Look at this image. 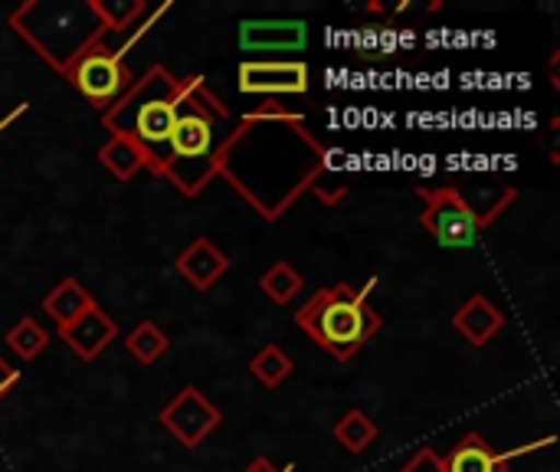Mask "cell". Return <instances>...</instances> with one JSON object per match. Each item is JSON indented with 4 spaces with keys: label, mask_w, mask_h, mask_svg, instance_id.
Returning <instances> with one entry per match:
<instances>
[{
    "label": "cell",
    "mask_w": 560,
    "mask_h": 472,
    "mask_svg": "<svg viewBox=\"0 0 560 472\" xmlns=\"http://www.w3.org/2000/svg\"><path fill=\"white\" fill-rule=\"evenodd\" d=\"M420 200H423V210H420V227L446 250H469L479 243V237L518 200V191L515 187H502L499 197L486 207L472 204L459 187L453 184H436V187H427L420 184L417 187Z\"/></svg>",
    "instance_id": "cell-6"
},
{
    "label": "cell",
    "mask_w": 560,
    "mask_h": 472,
    "mask_svg": "<svg viewBox=\"0 0 560 472\" xmlns=\"http://www.w3.org/2000/svg\"><path fill=\"white\" fill-rule=\"evenodd\" d=\"M230 122V108L207 89L200 76L180 79V112L167 141L164 177L184 194L197 197L217 177V125Z\"/></svg>",
    "instance_id": "cell-2"
},
{
    "label": "cell",
    "mask_w": 560,
    "mask_h": 472,
    "mask_svg": "<svg viewBox=\"0 0 560 472\" xmlns=\"http://www.w3.org/2000/svg\"><path fill=\"white\" fill-rule=\"evenodd\" d=\"M144 7H148L144 0H92V10L105 26V33H121Z\"/></svg>",
    "instance_id": "cell-23"
},
{
    "label": "cell",
    "mask_w": 560,
    "mask_h": 472,
    "mask_svg": "<svg viewBox=\"0 0 560 472\" xmlns=\"http://www.w3.org/2000/svg\"><path fill=\"white\" fill-rule=\"evenodd\" d=\"M240 92L282 99V95H305L312 89V72L302 59H246L240 62Z\"/></svg>",
    "instance_id": "cell-9"
},
{
    "label": "cell",
    "mask_w": 560,
    "mask_h": 472,
    "mask_svg": "<svg viewBox=\"0 0 560 472\" xmlns=\"http://www.w3.org/2000/svg\"><path fill=\"white\" fill-rule=\"evenodd\" d=\"M397 472H446V463H443V457L436 450L423 447V450H417Z\"/></svg>",
    "instance_id": "cell-24"
},
{
    "label": "cell",
    "mask_w": 560,
    "mask_h": 472,
    "mask_svg": "<svg viewBox=\"0 0 560 472\" xmlns=\"http://www.w3.org/2000/svg\"><path fill=\"white\" fill-rule=\"evenodd\" d=\"M180 112V79L167 66H148L128 92L102 112V122L112 135L131 138L151 161V171L164 177L167 141Z\"/></svg>",
    "instance_id": "cell-3"
},
{
    "label": "cell",
    "mask_w": 560,
    "mask_h": 472,
    "mask_svg": "<svg viewBox=\"0 0 560 472\" xmlns=\"http://www.w3.org/2000/svg\"><path fill=\"white\" fill-rule=\"evenodd\" d=\"M125 348L135 361H141L144 368L158 365L167 352H171V338L154 325V322H141L131 329V335L125 338Z\"/></svg>",
    "instance_id": "cell-17"
},
{
    "label": "cell",
    "mask_w": 560,
    "mask_h": 472,
    "mask_svg": "<svg viewBox=\"0 0 560 472\" xmlns=\"http://www.w3.org/2000/svg\"><path fill=\"white\" fill-rule=\"evenodd\" d=\"M177 273L197 289V292H207L213 289L226 273H230V256L223 250H217L207 237H197L177 260H174Z\"/></svg>",
    "instance_id": "cell-12"
},
{
    "label": "cell",
    "mask_w": 560,
    "mask_h": 472,
    "mask_svg": "<svg viewBox=\"0 0 560 472\" xmlns=\"http://www.w3.org/2000/svg\"><path fill=\"white\" fill-rule=\"evenodd\" d=\"M243 472H292V470H279V467H272V460L259 457V460H253V463H249Z\"/></svg>",
    "instance_id": "cell-26"
},
{
    "label": "cell",
    "mask_w": 560,
    "mask_h": 472,
    "mask_svg": "<svg viewBox=\"0 0 560 472\" xmlns=\"http://www.w3.org/2000/svg\"><path fill=\"white\" fill-rule=\"evenodd\" d=\"M66 79L92 102V105H102L108 108L112 102H118L128 85L135 82L131 69L125 66V59H115L112 49L105 43H95L89 46L66 72Z\"/></svg>",
    "instance_id": "cell-7"
},
{
    "label": "cell",
    "mask_w": 560,
    "mask_h": 472,
    "mask_svg": "<svg viewBox=\"0 0 560 472\" xmlns=\"http://www.w3.org/2000/svg\"><path fill=\"white\" fill-rule=\"evenodd\" d=\"M377 279H368L364 289H354L351 283H335L328 289H318L299 312L295 325L331 358L351 361L381 329V312L368 302Z\"/></svg>",
    "instance_id": "cell-4"
},
{
    "label": "cell",
    "mask_w": 560,
    "mask_h": 472,
    "mask_svg": "<svg viewBox=\"0 0 560 472\" xmlns=\"http://www.w3.org/2000/svg\"><path fill=\"white\" fill-rule=\"evenodd\" d=\"M505 325V315L486 299V296H469L456 315H453V329L472 345V348H486Z\"/></svg>",
    "instance_id": "cell-13"
},
{
    "label": "cell",
    "mask_w": 560,
    "mask_h": 472,
    "mask_svg": "<svg viewBox=\"0 0 560 472\" xmlns=\"http://www.w3.org/2000/svg\"><path fill=\"white\" fill-rule=\"evenodd\" d=\"M7 345H10V352L16 355V358H23V361H33V358H39L46 348H49V332L36 322V319H30V315H23V319H16L10 329H7Z\"/></svg>",
    "instance_id": "cell-18"
},
{
    "label": "cell",
    "mask_w": 560,
    "mask_h": 472,
    "mask_svg": "<svg viewBox=\"0 0 560 472\" xmlns=\"http://www.w3.org/2000/svg\"><path fill=\"white\" fill-rule=\"evenodd\" d=\"M171 7H174L171 0H167V3H148V7H144V10H141V13H138V16L121 30V33H115V43L108 46V49H112V56H115V59H125V56H128V49H131L141 36H148V33L161 23V16H167V13H171Z\"/></svg>",
    "instance_id": "cell-20"
},
{
    "label": "cell",
    "mask_w": 560,
    "mask_h": 472,
    "mask_svg": "<svg viewBox=\"0 0 560 472\" xmlns=\"http://www.w3.org/2000/svg\"><path fill=\"white\" fill-rule=\"evenodd\" d=\"M335 440L348 450V453H364L374 440H377V424L364 414V411H348L338 424H335Z\"/></svg>",
    "instance_id": "cell-22"
},
{
    "label": "cell",
    "mask_w": 560,
    "mask_h": 472,
    "mask_svg": "<svg viewBox=\"0 0 560 472\" xmlns=\"http://www.w3.org/2000/svg\"><path fill=\"white\" fill-rule=\"evenodd\" d=\"M158 421L184 450H197L223 424V414L217 404H210L203 391L184 388L180 394H174V401H167Z\"/></svg>",
    "instance_id": "cell-8"
},
{
    "label": "cell",
    "mask_w": 560,
    "mask_h": 472,
    "mask_svg": "<svg viewBox=\"0 0 560 472\" xmlns=\"http://www.w3.org/2000/svg\"><path fill=\"white\" fill-rule=\"evenodd\" d=\"M10 26L62 76L105 36L92 0H26L10 13Z\"/></svg>",
    "instance_id": "cell-5"
},
{
    "label": "cell",
    "mask_w": 560,
    "mask_h": 472,
    "mask_svg": "<svg viewBox=\"0 0 560 472\" xmlns=\"http://www.w3.org/2000/svg\"><path fill=\"white\" fill-rule=\"evenodd\" d=\"M443 463H446V472H509L502 453H495L482 434H466L450 450V457H443Z\"/></svg>",
    "instance_id": "cell-14"
},
{
    "label": "cell",
    "mask_w": 560,
    "mask_h": 472,
    "mask_svg": "<svg viewBox=\"0 0 560 472\" xmlns=\"http://www.w3.org/2000/svg\"><path fill=\"white\" fill-rule=\"evenodd\" d=\"M98 161H102V168H105L115 181H131L141 168L151 171V161H148V154L141 151V145H135L131 138H121V135H112V138L98 148Z\"/></svg>",
    "instance_id": "cell-16"
},
{
    "label": "cell",
    "mask_w": 560,
    "mask_h": 472,
    "mask_svg": "<svg viewBox=\"0 0 560 472\" xmlns=\"http://www.w3.org/2000/svg\"><path fill=\"white\" fill-rule=\"evenodd\" d=\"M213 164L217 177L262 220H282L302 194H315L328 207L341 204L348 194V177L328 161L325 141L279 99H266L243 115V122L217 141Z\"/></svg>",
    "instance_id": "cell-1"
},
{
    "label": "cell",
    "mask_w": 560,
    "mask_h": 472,
    "mask_svg": "<svg viewBox=\"0 0 560 472\" xmlns=\"http://www.w3.org/2000/svg\"><path fill=\"white\" fill-rule=\"evenodd\" d=\"M95 306V299H92V292L89 289H82V283L79 279H62V283H56L49 292H46V299H43V312L56 322V329H66L69 322H75L82 312H89Z\"/></svg>",
    "instance_id": "cell-15"
},
{
    "label": "cell",
    "mask_w": 560,
    "mask_h": 472,
    "mask_svg": "<svg viewBox=\"0 0 560 472\" xmlns=\"http://www.w3.org/2000/svg\"><path fill=\"white\" fill-rule=\"evenodd\" d=\"M308 43L305 20H243L240 46L249 53H299Z\"/></svg>",
    "instance_id": "cell-10"
},
{
    "label": "cell",
    "mask_w": 560,
    "mask_h": 472,
    "mask_svg": "<svg viewBox=\"0 0 560 472\" xmlns=\"http://www.w3.org/2000/svg\"><path fill=\"white\" fill-rule=\"evenodd\" d=\"M259 289L269 302L276 306H289L302 289H305V279L292 269V263H272L262 276H259Z\"/></svg>",
    "instance_id": "cell-19"
},
{
    "label": "cell",
    "mask_w": 560,
    "mask_h": 472,
    "mask_svg": "<svg viewBox=\"0 0 560 472\" xmlns=\"http://www.w3.org/2000/svg\"><path fill=\"white\" fill-rule=\"evenodd\" d=\"M292 358L279 348V345H262L253 358H249V375L262 384V388H279L289 375H292Z\"/></svg>",
    "instance_id": "cell-21"
},
{
    "label": "cell",
    "mask_w": 560,
    "mask_h": 472,
    "mask_svg": "<svg viewBox=\"0 0 560 472\" xmlns=\"http://www.w3.org/2000/svg\"><path fill=\"white\" fill-rule=\"evenodd\" d=\"M16 384H20V371H16V368H10V365L0 358V401H3V394H10Z\"/></svg>",
    "instance_id": "cell-25"
},
{
    "label": "cell",
    "mask_w": 560,
    "mask_h": 472,
    "mask_svg": "<svg viewBox=\"0 0 560 472\" xmlns=\"http://www.w3.org/2000/svg\"><path fill=\"white\" fill-rule=\"evenodd\" d=\"M59 335H62V342L82 358V361H95L115 338H118V325H115V319L105 312V309H98V302L89 309V312H82L75 322H69L66 329H59Z\"/></svg>",
    "instance_id": "cell-11"
}]
</instances>
